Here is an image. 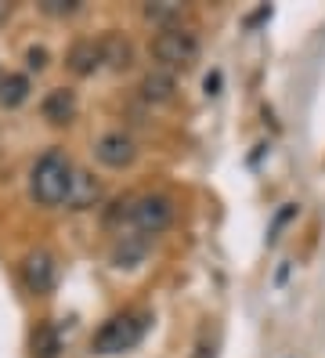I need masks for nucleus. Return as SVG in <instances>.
<instances>
[{"mask_svg": "<svg viewBox=\"0 0 325 358\" xmlns=\"http://www.w3.org/2000/svg\"><path fill=\"white\" fill-rule=\"evenodd\" d=\"M22 282H26L29 293L43 297V293H51L55 282H58V264L48 250H33V254L22 261Z\"/></svg>", "mask_w": 325, "mask_h": 358, "instance_id": "obj_5", "label": "nucleus"}, {"mask_svg": "<svg viewBox=\"0 0 325 358\" xmlns=\"http://www.w3.org/2000/svg\"><path fill=\"white\" fill-rule=\"evenodd\" d=\"M69 69L76 73V76H91L98 66H105L101 62V40H80V44H73V51H69Z\"/></svg>", "mask_w": 325, "mask_h": 358, "instance_id": "obj_10", "label": "nucleus"}, {"mask_svg": "<svg viewBox=\"0 0 325 358\" xmlns=\"http://www.w3.org/2000/svg\"><path fill=\"white\" fill-rule=\"evenodd\" d=\"M40 11H43V15H55V18H62V15H76V11H80V0H43Z\"/></svg>", "mask_w": 325, "mask_h": 358, "instance_id": "obj_16", "label": "nucleus"}, {"mask_svg": "<svg viewBox=\"0 0 325 358\" xmlns=\"http://www.w3.org/2000/svg\"><path fill=\"white\" fill-rule=\"evenodd\" d=\"M94 156L105 166H113V171H123V166H130V163L138 159V145H134V138L123 134V131H108V134L98 138Z\"/></svg>", "mask_w": 325, "mask_h": 358, "instance_id": "obj_6", "label": "nucleus"}, {"mask_svg": "<svg viewBox=\"0 0 325 358\" xmlns=\"http://www.w3.org/2000/svg\"><path fill=\"white\" fill-rule=\"evenodd\" d=\"M26 98H29V80L26 76H4V80H0V101H4L8 109L22 105Z\"/></svg>", "mask_w": 325, "mask_h": 358, "instance_id": "obj_15", "label": "nucleus"}, {"mask_svg": "<svg viewBox=\"0 0 325 358\" xmlns=\"http://www.w3.org/2000/svg\"><path fill=\"white\" fill-rule=\"evenodd\" d=\"M148 329V315L145 311H123L113 315L108 322H101V329L94 333V355H123L130 348L141 344V336Z\"/></svg>", "mask_w": 325, "mask_h": 358, "instance_id": "obj_2", "label": "nucleus"}, {"mask_svg": "<svg viewBox=\"0 0 325 358\" xmlns=\"http://www.w3.org/2000/svg\"><path fill=\"white\" fill-rule=\"evenodd\" d=\"M217 87H221V76H206V94H217Z\"/></svg>", "mask_w": 325, "mask_h": 358, "instance_id": "obj_19", "label": "nucleus"}, {"mask_svg": "<svg viewBox=\"0 0 325 358\" xmlns=\"http://www.w3.org/2000/svg\"><path fill=\"white\" fill-rule=\"evenodd\" d=\"M101 199V185L94 174L87 171H73V181H69V196H65V206L69 210H87Z\"/></svg>", "mask_w": 325, "mask_h": 358, "instance_id": "obj_7", "label": "nucleus"}, {"mask_svg": "<svg viewBox=\"0 0 325 358\" xmlns=\"http://www.w3.org/2000/svg\"><path fill=\"white\" fill-rule=\"evenodd\" d=\"M127 221L138 236H159L173 224V199L170 196H159V192H148V196H138L127 203Z\"/></svg>", "mask_w": 325, "mask_h": 358, "instance_id": "obj_4", "label": "nucleus"}, {"mask_svg": "<svg viewBox=\"0 0 325 358\" xmlns=\"http://www.w3.org/2000/svg\"><path fill=\"white\" fill-rule=\"evenodd\" d=\"M152 26L159 29H178L181 26V15H185V4H170V0H163V4H145L141 11Z\"/></svg>", "mask_w": 325, "mask_h": 358, "instance_id": "obj_13", "label": "nucleus"}, {"mask_svg": "<svg viewBox=\"0 0 325 358\" xmlns=\"http://www.w3.org/2000/svg\"><path fill=\"white\" fill-rule=\"evenodd\" d=\"M26 58H29V69H36V73H40L43 66H48V51H43V48H33Z\"/></svg>", "mask_w": 325, "mask_h": 358, "instance_id": "obj_17", "label": "nucleus"}, {"mask_svg": "<svg viewBox=\"0 0 325 358\" xmlns=\"http://www.w3.org/2000/svg\"><path fill=\"white\" fill-rule=\"evenodd\" d=\"M58 351H62V336H58V329H55L51 322L36 326V329H33V355H36V358H55Z\"/></svg>", "mask_w": 325, "mask_h": 358, "instance_id": "obj_14", "label": "nucleus"}, {"mask_svg": "<svg viewBox=\"0 0 325 358\" xmlns=\"http://www.w3.org/2000/svg\"><path fill=\"white\" fill-rule=\"evenodd\" d=\"M69 181H73L69 156L51 149V152H43L36 159V166H33V174H29V196L40 206H58V203H65V196H69Z\"/></svg>", "mask_w": 325, "mask_h": 358, "instance_id": "obj_1", "label": "nucleus"}, {"mask_svg": "<svg viewBox=\"0 0 325 358\" xmlns=\"http://www.w3.org/2000/svg\"><path fill=\"white\" fill-rule=\"evenodd\" d=\"M173 94H178V80H173V73H166V69L145 73V80H141V98H145V101L163 105V101H170Z\"/></svg>", "mask_w": 325, "mask_h": 358, "instance_id": "obj_11", "label": "nucleus"}, {"mask_svg": "<svg viewBox=\"0 0 325 358\" xmlns=\"http://www.w3.org/2000/svg\"><path fill=\"white\" fill-rule=\"evenodd\" d=\"M192 358H213V344H206V341H203L199 348H195V355H192Z\"/></svg>", "mask_w": 325, "mask_h": 358, "instance_id": "obj_18", "label": "nucleus"}, {"mask_svg": "<svg viewBox=\"0 0 325 358\" xmlns=\"http://www.w3.org/2000/svg\"><path fill=\"white\" fill-rule=\"evenodd\" d=\"M101 62L108 69H116V73L130 69L134 66V48H130V40L120 36V33H105L101 36Z\"/></svg>", "mask_w": 325, "mask_h": 358, "instance_id": "obj_8", "label": "nucleus"}, {"mask_svg": "<svg viewBox=\"0 0 325 358\" xmlns=\"http://www.w3.org/2000/svg\"><path fill=\"white\" fill-rule=\"evenodd\" d=\"M76 116V94L69 87H55L48 98H43V120L62 127V123H69Z\"/></svg>", "mask_w": 325, "mask_h": 358, "instance_id": "obj_9", "label": "nucleus"}, {"mask_svg": "<svg viewBox=\"0 0 325 358\" xmlns=\"http://www.w3.org/2000/svg\"><path fill=\"white\" fill-rule=\"evenodd\" d=\"M199 36H195L192 29H159L156 36H152V58L159 62V69L166 73H185L192 69L195 62H199Z\"/></svg>", "mask_w": 325, "mask_h": 358, "instance_id": "obj_3", "label": "nucleus"}, {"mask_svg": "<svg viewBox=\"0 0 325 358\" xmlns=\"http://www.w3.org/2000/svg\"><path fill=\"white\" fill-rule=\"evenodd\" d=\"M145 254H148V239L138 236V231H127L113 250V261H116V268H138L145 261Z\"/></svg>", "mask_w": 325, "mask_h": 358, "instance_id": "obj_12", "label": "nucleus"}]
</instances>
